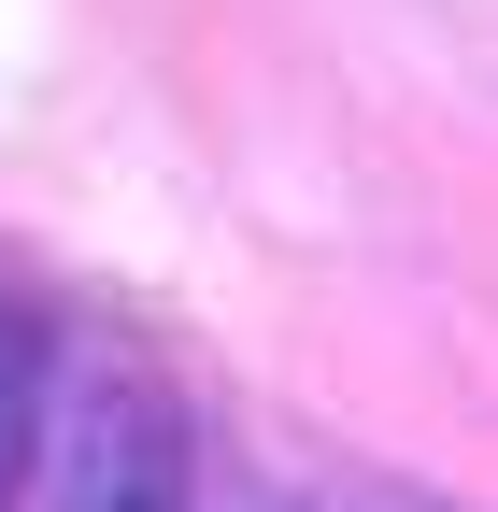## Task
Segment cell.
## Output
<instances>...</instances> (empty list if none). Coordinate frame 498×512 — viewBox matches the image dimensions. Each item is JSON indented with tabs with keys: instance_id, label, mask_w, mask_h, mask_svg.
I'll return each mask as SVG.
<instances>
[{
	"instance_id": "7a4b0ae2",
	"label": "cell",
	"mask_w": 498,
	"mask_h": 512,
	"mask_svg": "<svg viewBox=\"0 0 498 512\" xmlns=\"http://www.w3.org/2000/svg\"><path fill=\"white\" fill-rule=\"evenodd\" d=\"M29 441H43V342H29V313H0V512L29 484Z\"/></svg>"
},
{
	"instance_id": "6da1fadb",
	"label": "cell",
	"mask_w": 498,
	"mask_h": 512,
	"mask_svg": "<svg viewBox=\"0 0 498 512\" xmlns=\"http://www.w3.org/2000/svg\"><path fill=\"white\" fill-rule=\"evenodd\" d=\"M57 512H185V441L143 384H100L57 456Z\"/></svg>"
}]
</instances>
